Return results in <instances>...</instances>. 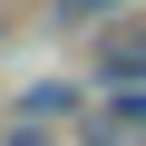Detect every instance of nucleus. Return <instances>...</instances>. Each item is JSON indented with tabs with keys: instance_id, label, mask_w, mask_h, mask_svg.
<instances>
[{
	"instance_id": "nucleus-1",
	"label": "nucleus",
	"mask_w": 146,
	"mask_h": 146,
	"mask_svg": "<svg viewBox=\"0 0 146 146\" xmlns=\"http://www.w3.org/2000/svg\"><path fill=\"white\" fill-rule=\"evenodd\" d=\"M107 78H146V29H127V39L107 49Z\"/></svg>"
},
{
	"instance_id": "nucleus-2",
	"label": "nucleus",
	"mask_w": 146,
	"mask_h": 146,
	"mask_svg": "<svg viewBox=\"0 0 146 146\" xmlns=\"http://www.w3.org/2000/svg\"><path fill=\"white\" fill-rule=\"evenodd\" d=\"M20 117H78V88H29Z\"/></svg>"
}]
</instances>
